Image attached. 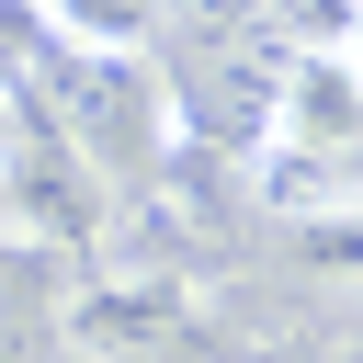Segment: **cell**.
<instances>
[{
	"instance_id": "2",
	"label": "cell",
	"mask_w": 363,
	"mask_h": 363,
	"mask_svg": "<svg viewBox=\"0 0 363 363\" xmlns=\"http://www.w3.org/2000/svg\"><path fill=\"white\" fill-rule=\"evenodd\" d=\"M329 159H363V68L340 45H295L272 79L261 170H329Z\"/></svg>"
},
{
	"instance_id": "3",
	"label": "cell",
	"mask_w": 363,
	"mask_h": 363,
	"mask_svg": "<svg viewBox=\"0 0 363 363\" xmlns=\"http://www.w3.org/2000/svg\"><path fill=\"white\" fill-rule=\"evenodd\" d=\"M45 11V34L68 45V57H136V45H159V23H170V0H34Z\"/></svg>"
},
{
	"instance_id": "5",
	"label": "cell",
	"mask_w": 363,
	"mask_h": 363,
	"mask_svg": "<svg viewBox=\"0 0 363 363\" xmlns=\"http://www.w3.org/2000/svg\"><path fill=\"white\" fill-rule=\"evenodd\" d=\"M340 57H352V68H363V0H352V34H340Z\"/></svg>"
},
{
	"instance_id": "4",
	"label": "cell",
	"mask_w": 363,
	"mask_h": 363,
	"mask_svg": "<svg viewBox=\"0 0 363 363\" xmlns=\"http://www.w3.org/2000/svg\"><path fill=\"white\" fill-rule=\"evenodd\" d=\"M284 23H295V45H340L352 34V0H272Z\"/></svg>"
},
{
	"instance_id": "1",
	"label": "cell",
	"mask_w": 363,
	"mask_h": 363,
	"mask_svg": "<svg viewBox=\"0 0 363 363\" xmlns=\"http://www.w3.org/2000/svg\"><path fill=\"white\" fill-rule=\"evenodd\" d=\"M68 363H193L204 352V306L182 272H113V284H79L68 318H57Z\"/></svg>"
}]
</instances>
